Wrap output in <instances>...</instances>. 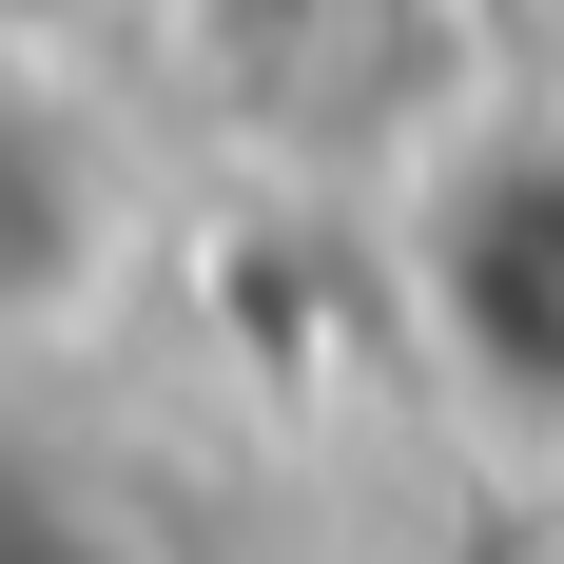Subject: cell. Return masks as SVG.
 Returning <instances> with one entry per match:
<instances>
[{
  "label": "cell",
  "mask_w": 564,
  "mask_h": 564,
  "mask_svg": "<svg viewBox=\"0 0 564 564\" xmlns=\"http://www.w3.org/2000/svg\"><path fill=\"white\" fill-rule=\"evenodd\" d=\"M175 98L253 175L409 195L487 117V40H467V0H175Z\"/></svg>",
  "instance_id": "cell-1"
},
{
  "label": "cell",
  "mask_w": 564,
  "mask_h": 564,
  "mask_svg": "<svg viewBox=\"0 0 564 564\" xmlns=\"http://www.w3.org/2000/svg\"><path fill=\"white\" fill-rule=\"evenodd\" d=\"M98 273H117V175H98V137H78L40 78H0V350H20V332H78Z\"/></svg>",
  "instance_id": "cell-3"
},
{
  "label": "cell",
  "mask_w": 564,
  "mask_h": 564,
  "mask_svg": "<svg viewBox=\"0 0 564 564\" xmlns=\"http://www.w3.org/2000/svg\"><path fill=\"white\" fill-rule=\"evenodd\" d=\"M409 234V312L448 350V390L525 448H564V117H467L448 156L390 195Z\"/></svg>",
  "instance_id": "cell-2"
}]
</instances>
